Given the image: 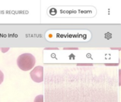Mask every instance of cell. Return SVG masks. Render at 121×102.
Returning <instances> with one entry per match:
<instances>
[{"label":"cell","instance_id":"cell-5","mask_svg":"<svg viewBox=\"0 0 121 102\" xmlns=\"http://www.w3.org/2000/svg\"><path fill=\"white\" fill-rule=\"evenodd\" d=\"M0 50H4L3 52H4V53H5V52H4V50H6V51H8V50H9V48H5V49H4V48L1 49V48H0Z\"/></svg>","mask_w":121,"mask_h":102},{"label":"cell","instance_id":"cell-4","mask_svg":"<svg viewBox=\"0 0 121 102\" xmlns=\"http://www.w3.org/2000/svg\"><path fill=\"white\" fill-rule=\"evenodd\" d=\"M3 81H4V74H3V72L0 70V84L2 83Z\"/></svg>","mask_w":121,"mask_h":102},{"label":"cell","instance_id":"cell-3","mask_svg":"<svg viewBox=\"0 0 121 102\" xmlns=\"http://www.w3.org/2000/svg\"><path fill=\"white\" fill-rule=\"evenodd\" d=\"M34 102H43V95L37 96L34 99Z\"/></svg>","mask_w":121,"mask_h":102},{"label":"cell","instance_id":"cell-1","mask_svg":"<svg viewBox=\"0 0 121 102\" xmlns=\"http://www.w3.org/2000/svg\"><path fill=\"white\" fill-rule=\"evenodd\" d=\"M35 64V58L30 53H23L17 59V65L23 71H28Z\"/></svg>","mask_w":121,"mask_h":102},{"label":"cell","instance_id":"cell-2","mask_svg":"<svg viewBox=\"0 0 121 102\" xmlns=\"http://www.w3.org/2000/svg\"><path fill=\"white\" fill-rule=\"evenodd\" d=\"M30 77L35 82L40 83L43 81V67L42 66L35 67L30 73Z\"/></svg>","mask_w":121,"mask_h":102}]
</instances>
